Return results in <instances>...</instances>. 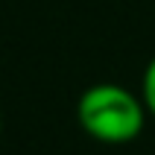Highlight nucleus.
<instances>
[{"label": "nucleus", "mask_w": 155, "mask_h": 155, "mask_svg": "<svg viewBox=\"0 0 155 155\" xmlns=\"http://www.w3.org/2000/svg\"><path fill=\"white\" fill-rule=\"evenodd\" d=\"M0 129H3V120H0Z\"/></svg>", "instance_id": "obj_3"}, {"label": "nucleus", "mask_w": 155, "mask_h": 155, "mask_svg": "<svg viewBox=\"0 0 155 155\" xmlns=\"http://www.w3.org/2000/svg\"><path fill=\"white\" fill-rule=\"evenodd\" d=\"M147 105L140 94L129 88L117 85V82H100L82 91L76 103V120L88 138L100 140V143H132L138 138L143 126H147Z\"/></svg>", "instance_id": "obj_1"}, {"label": "nucleus", "mask_w": 155, "mask_h": 155, "mask_svg": "<svg viewBox=\"0 0 155 155\" xmlns=\"http://www.w3.org/2000/svg\"><path fill=\"white\" fill-rule=\"evenodd\" d=\"M140 100H143V105H147L149 117L155 120V56L147 61V68H143V76H140Z\"/></svg>", "instance_id": "obj_2"}]
</instances>
